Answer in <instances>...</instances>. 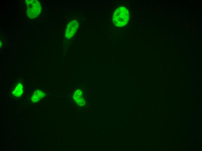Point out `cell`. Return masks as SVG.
<instances>
[{"instance_id": "obj_4", "label": "cell", "mask_w": 202, "mask_h": 151, "mask_svg": "<svg viewBox=\"0 0 202 151\" xmlns=\"http://www.w3.org/2000/svg\"><path fill=\"white\" fill-rule=\"evenodd\" d=\"M73 98L76 102L79 105L81 106L83 105L84 101L83 98L82 93L81 90L78 89L75 93L73 96Z\"/></svg>"}, {"instance_id": "obj_1", "label": "cell", "mask_w": 202, "mask_h": 151, "mask_svg": "<svg viewBox=\"0 0 202 151\" xmlns=\"http://www.w3.org/2000/svg\"><path fill=\"white\" fill-rule=\"evenodd\" d=\"M129 11L124 7H120L116 10L113 18V24L116 26L122 27L128 22L129 18Z\"/></svg>"}, {"instance_id": "obj_6", "label": "cell", "mask_w": 202, "mask_h": 151, "mask_svg": "<svg viewBox=\"0 0 202 151\" xmlns=\"http://www.w3.org/2000/svg\"><path fill=\"white\" fill-rule=\"evenodd\" d=\"M43 94L41 91H37L35 92L32 97V101L35 102L39 100L42 97Z\"/></svg>"}, {"instance_id": "obj_2", "label": "cell", "mask_w": 202, "mask_h": 151, "mask_svg": "<svg viewBox=\"0 0 202 151\" xmlns=\"http://www.w3.org/2000/svg\"><path fill=\"white\" fill-rule=\"evenodd\" d=\"M27 13L30 18H36L41 11V7L39 2L35 0H27Z\"/></svg>"}, {"instance_id": "obj_5", "label": "cell", "mask_w": 202, "mask_h": 151, "mask_svg": "<svg viewBox=\"0 0 202 151\" xmlns=\"http://www.w3.org/2000/svg\"><path fill=\"white\" fill-rule=\"evenodd\" d=\"M23 87L21 85L19 84L17 85L15 90L12 93L15 96H20L22 93Z\"/></svg>"}, {"instance_id": "obj_3", "label": "cell", "mask_w": 202, "mask_h": 151, "mask_svg": "<svg viewBox=\"0 0 202 151\" xmlns=\"http://www.w3.org/2000/svg\"><path fill=\"white\" fill-rule=\"evenodd\" d=\"M79 24L76 21H73L68 24L66 29L65 36L68 38L73 36L79 27Z\"/></svg>"}]
</instances>
